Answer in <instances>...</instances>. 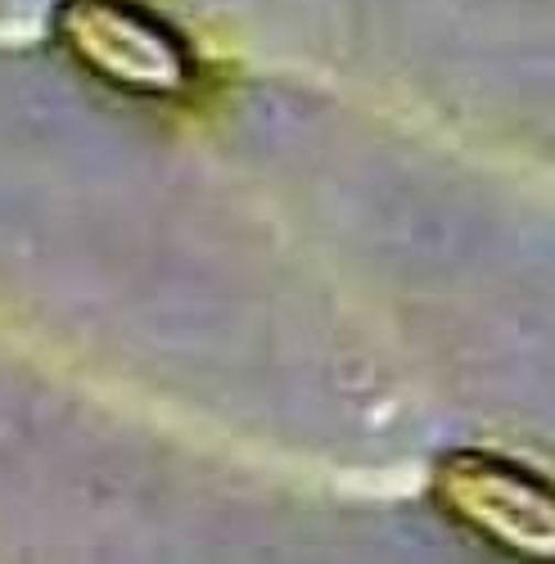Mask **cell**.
I'll use <instances>...</instances> for the list:
<instances>
[{
	"label": "cell",
	"instance_id": "obj_2",
	"mask_svg": "<svg viewBox=\"0 0 555 564\" xmlns=\"http://www.w3.org/2000/svg\"><path fill=\"white\" fill-rule=\"evenodd\" d=\"M438 501L451 520L520 560L551 555V501L542 479L488 452H456L438 465Z\"/></svg>",
	"mask_w": 555,
	"mask_h": 564
},
{
	"label": "cell",
	"instance_id": "obj_1",
	"mask_svg": "<svg viewBox=\"0 0 555 564\" xmlns=\"http://www.w3.org/2000/svg\"><path fill=\"white\" fill-rule=\"evenodd\" d=\"M55 41L86 77L131 100H181L199 82L185 36L135 0H64Z\"/></svg>",
	"mask_w": 555,
	"mask_h": 564
}]
</instances>
